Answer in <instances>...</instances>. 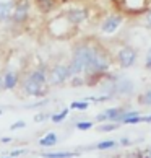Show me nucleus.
Wrapping results in <instances>:
<instances>
[{
    "instance_id": "13",
    "label": "nucleus",
    "mask_w": 151,
    "mask_h": 158,
    "mask_svg": "<svg viewBox=\"0 0 151 158\" xmlns=\"http://www.w3.org/2000/svg\"><path fill=\"white\" fill-rule=\"evenodd\" d=\"M106 116H107V119H111V121H122V118H124V111L119 109V108L107 109Z\"/></svg>"
},
{
    "instance_id": "6",
    "label": "nucleus",
    "mask_w": 151,
    "mask_h": 158,
    "mask_svg": "<svg viewBox=\"0 0 151 158\" xmlns=\"http://www.w3.org/2000/svg\"><path fill=\"white\" fill-rule=\"evenodd\" d=\"M120 23H122V16L120 15L107 16V18L104 20V23H102L101 30H102V33H114L120 26Z\"/></svg>"
},
{
    "instance_id": "1",
    "label": "nucleus",
    "mask_w": 151,
    "mask_h": 158,
    "mask_svg": "<svg viewBox=\"0 0 151 158\" xmlns=\"http://www.w3.org/2000/svg\"><path fill=\"white\" fill-rule=\"evenodd\" d=\"M93 54H94V49H91L89 46H80V48L75 51L73 59L70 64V70L72 73H81L86 67V64L91 60Z\"/></svg>"
},
{
    "instance_id": "12",
    "label": "nucleus",
    "mask_w": 151,
    "mask_h": 158,
    "mask_svg": "<svg viewBox=\"0 0 151 158\" xmlns=\"http://www.w3.org/2000/svg\"><path fill=\"white\" fill-rule=\"evenodd\" d=\"M57 143V135L55 134H46V135L39 140V145H42V147H52V145H55Z\"/></svg>"
},
{
    "instance_id": "11",
    "label": "nucleus",
    "mask_w": 151,
    "mask_h": 158,
    "mask_svg": "<svg viewBox=\"0 0 151 158\" xmlns=\"http://www.w3.org/2000/svg\"><path fill=\"white\" fill-rule=\"evenodd\" d=\"M13 10V2H0V21L7 20Z\"/></svg>"
},
{
    "instance_id": "16",
    "label": "nucleus",
    "mask_w": 151,
    "mask_h": 158,
    "mask_svg": "<svg viewBox=\"0 0 151 158\" xmlns=\"http://www.w3.org/2000/svg\"><path fill=\"white\" fill-rule=\"evenodd\" d=\"M68 116V109H63L62 113H59V114H54L52 116V122H60V121H63Z\"/></svg>"
},
{
    "instance_id": "29",
    "label": "nucleus",
    "mask_w": 151,
    "mask_h": 158,
    "mask_svg": "<svg viewBox=\"0 0 151 158\" xmlns=\"http://www.w3.org/2000/svg\"><path fill=\"white\" fill-rule=\"evenodd\" d=\"M0 114H2V111H0Z\"/></svg>"
},
{
    "instance_id": "23",
    "label": "nucleus",
    "mask_w": 151,
    "mask_h": 158,
    "mask_svg": "<svg viewBox=\"0 0 151 158\" xmlns=\"http://www.w3.org/2000/svg\"><path fill=\"white\" fill-rule=\"evenodd\" d=\"M146 67H149V69H151V49H149L148 57H146Z\"/></svg>"
},
{
    "instance_id": "2",
    "label": "nucleus",
    "mask_w": 151,
    "mask_h": 158,
    "mask_svg": "<svg viewBox=\"0 0 151 158\" xmlns=\"http://www.w3.org/2000/svg\"><path fill=\"white\" fill-rule=\"evenodd\" d=\"M107 69H109L107 57L104 56V54H101V52H96L94 51L91 60L86 64V67H85L83 72H86L88 75H93V73H97V72H104V70H107Z\"/></svg>"
},
{
    "instance_id": "24",
    "label": "nucleus",
    "mask_w": 151,
    "mask_h": 158,
    "mask_svg": "<svg viewBox=\"0 0 151 158\" xmlns=\"http://www.w3.org/2000/svg\"><path fill=\"white\" fill-rule=\"evenodd\" d=\"M107 119V116H106V113H102V114H99V116H97V121H99V122H102V121H106Z\"/></svg>"
},
{
    "instance_id": "3",
    "label": "nucleus",
    "mask_w": 151,
    "mask_h": 158,
    "mask_svg": "<svg viewBox=\"0 0 151 158\" xmlns=\"http://www.w3.org/2000/svg\"><path fill=\"white\" fill-rule=\"evenodd\" d=\"M70 75H72L70 65H57L50 73V83L52 85H60L70 77Z\"/></svg>"
},
{
    "instance_id": "28",
    "label": "nucleus",
    "mask_w": 151,
    "mask_h": 158,
    "mask_svg": "<svg viewBox=\"0 0 151 158\" xmlns=\"http://www.w3.org/2000/svg\"><path fill=\"white\" fill-rule=\"evenodd\" d=\"M2 86H3V78L0 77V88H2Z\"/></svg>"
},
{
    "instance_id": "27",
    "label": "nucleus",
    "mask_w": 151,
    "mask_h": 158,
    "mask_svg": "<svg viewBox=\"0 0 151 158\" xmlns=\"http://www.w3.org/2000/svg\"><path fill=\"white\" fill-rule=\"evenodd\" d=\"M122 143H124V145H129V139H122Z\"/></svg>"
},
{
    "instance_id": "21",
    "label": "nucleus",
    "mask_w": 151,
    "mask_h": 158,
    "mask_svg": "<svg viewBox=\"0 0 151 158\" xmlns=\"http://www.w3.org/2000/svg\"><path fill=\"white\" fill-rule=\"evenodd\" d=\"M26 124L23 121H18V122H15L13 126H11V131H16V129H21V127H25Z\"/></svg>"
},
{
    "instance_id": "8",
    "label": "nucleus",
    "mask_w": 151,
    "mask_h": 158,
    "mask_svg": "<svg viewBox=\"0 0 151 158\" xmlns=\"http://www.w3.org/2000/svg\"><path fill=\"white\" fill-rule=\"evenodd\" d=\"M67 18L70 20L72 23H75V25H78V23H81L85 18H86V11L81 10V8H75V10H70L67 13Z\"/></svg>"
},
{
    "instance_id": "18",
    "label": "nucleus",
    "mask_w": 151,
    "mask_h": 158,
    "mask_svg": "<svg viewBox=\"0 0 151 158\" xmlns=\"http://www.w3.org/2000/svg\"><path fill=\"white\" fill-rule=\"evenodd\" d=\"M77 127H78V131H86V129L93 127V122H78Z\"/></svg>"
},
{
    "instance_id": "26",
    "label": "nucleus",
    "mask_w": 151,
    "mask_h": 158,
    "mask_svg": "<svg viewBox=\"0 0 151 158\" xmlns=\"http://www.w3.org/2000/svg\"><path fill=\"white\" fill-rule=\"evenodd\" d=\"M21 153H25V150H23V148L21 150H15L13 153H11V156H16V155H21Z\"/></svg>"
},
{
    "instance_id": "10",
    "label": "nucleus",
    "mask_w": 151,
    "mask_h": 158,
    "mask_svg": "<svg viewBox=\"0 0 151 158\" xmlns=\"http://www.w3.org/2000/svg\"><path fill=\"white\" fill-rule=\"evenodd\" d=\"M16 83H18V75H16L15 72H8L3 77V88L11 90V88H15Z\"/></svg>"
},
{
    "instance_id": "19",
    "label": "nucleus",
    "mask_w": 151,
    "mask_h": 158,
    "mask_svg": "<svg viewBox=\"0 0 151 158\" xmlns=\"http://www.w3.org/2000/svg\"><path fill=\"white\" fill-rule=\"evenodd\" d=\"M115 127H117L115 124H104V126L99 127V131H101V132H111V131H114Z\"/></svg>"
},
{
    "instance_id": "9",
    "label": "nucleus",
    "mask_w": 151,
    "mask_h": 158,
    "mask_svg": "<svg viewBox=\"0 0 151 158\" xmlns=\"http://www.w3.org/2000/svg\"><path fill=\"white\" fill-rule=\"evenodd\" d=\"M133 88V85H132V81L130 80H127V78H120L115 81V86H114V90L115 91H119V93H130Z\"/></svg>"
},
{
    "instance_id": "17",
    "label": "nucleus",
    "mask_w": 151,
    "mask_h": 158,
    "mask_svg": "<svg viewBox=\"0 0 151 158\" xmlns=\"http://www.w3.org/2000/svg\"><path fill=\"white\" fill-rule=\"evenodd\" d=\"M72 109H81V111H85V109H88V103L86 101H75L72 103Z\"/></svg>"
},
{
    "instance_id": "22",
    "label": "nucleus",
    "mask_w": 151,
    "mask_h": 158,
    "mask_svg": "<svg viewBox=\"0 0 151 158\" xmlns=\"http://www.w3.org/2000/svg\"><path fill=\"white\" fill-rule=\"evenodd\" d=\"M46 119V114H38V116H34V121L36 122H42Z\"/></svg>"
},
{
    "instance_id": "14",
    "label": "nucleus",
    "mask_w": 151,
    "mask_h": 158,
    "mask_svg": "<svg viewBox=\"0 0 151 158\" xmlns=\"http://www.w3.org/2000/svg\"><path fill=\"white\" fill-rule=\"evenodd\" d=\"M42 156H46V158H72V156H75V153H70V152H59V153H46Z\"/></svg>"
},
{
    "instance_id": "15",
    "label": "nucleus",
    "mask_w": 151,
    "mask_h": 158,
    "mask_svg": "<svg viewBox=\"0 0 151 158\" xmlns=\"http://www.w3.org/2000/svg\"><path fill=\"white\" fill-rule=\"evenodd\" d=\"M115 143H117L115 140H106V142H101V143H97L94 148H97V150H106V148H112Z\"/></svg>"
},
{
    "instance_id": "25",
    "label": "nucleus",
    "mask_w": 151,
    "mask_h": 158,
    "mask_svg": "<svg viewBox=\"0 0 151 158\" xmlns=\"http://www.w3.org/2000/svg\"><path fill=\"white\" fill-rule=\"evenodd\" d=\"M146 25L151 28V11H148V13H146Z\"/></svg>"
},
{
    "instance_id": "7",
    "label": "nucleus",
    "mask_w": 151,
    "mask_h": 158,
    "mask_svg": "<svg viewBox=\"0 0 151 158\" xmlns=\"http://www.w3.org/2000/svg\"><path fill=\"white\" fill-rule=\"evenodd\" d=\"M41 88H42V83H39V81L34 80L33 77H30L25 83V91H26V95H30V96H39Z\"/></svg>"
},
{
    "instance_id": "20",
    "label": "nucleus",
    "mask_w": 151,
    "mask_h": 158,
    "mask_svg": "<svg viewBox=\"0 0 151 158\" xmlns=\"http://www.w3.org/2000/svg\"><path fill=\"white\" fill-rule=\"evenodd\" d=\"M141 99V103H146V104H151V90H148L145 95L140 98Z\"/></svg>"
},
{
    "instance_id": "5",
    "label": "nucleus",
    "mask_w": 151,
    "mask_h": 158,
    "mask_svg": "<svg viewBox=\"0 0 151 158\" xmlns=\"http://www.w3.org/2000/svg\"><path fill=\"white\" fill-rule=\"evenodd\" d=\"M137 60V52L130 48H124L119 52V62L122 67H130Z\"/></svg>"
},
{
    "instance_id": "4",
    "label": "nucleus",
    "mask_w": 151,
    "mask_h": 158,
    "mask_svg": "<svg viewBox=\"0 0 151 158\" xmlns=\"http://www.w3.org/2000/svg\"><path fill=\"white\" fill-rule=\"evenodd\" d=\"M28 11H30V2L28 0H21L20 3L15 5V10H13V20L16 23H21L26 20L28 16Z\"/></svg>"
}]
</instances>
